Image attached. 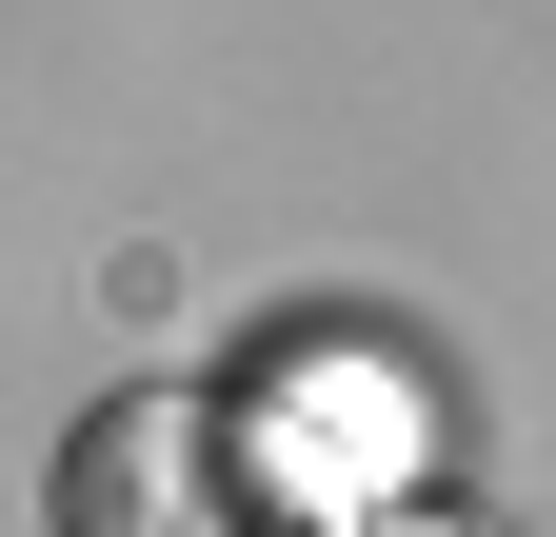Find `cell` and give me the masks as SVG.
Instances as JSON below:
<instances>
[{
	"mask_svg": "<svg viewBox=\"0 0 556 537\" xmlns=\"http://www.w3.org/2000/svg\"><path fill=\"white\" fill-rule=\"evenodd\" d=\"M219 458H239V517L258 537H358L417 498V398L378 359H278L219 398Z\"/></svg>",
	"mask_w": 556,
	"mask_h": 537,
	"instance_id": "cell-1",
	"label": "cell"
},
{
	"mask_svg": "<svg viewBox=\"0 0 556 537\" xmlns=\"http://www.w3.org/2000/svg\"><path fill=\"white\" fill-rule=\"evenodd\" d=\"M60 537H258L239 517V458H219V378H119L40 478Z\"/></svg>",
	"mask_w": 556,
	"mask_h": 537,
	"instance_id": "cell-2",
	"label": "cell"
},
{
	"mask_svg": "<svg viewBox=\"0 0 556 537\" xmlns=\"http://www.w3.org/2000/svg\"><path fill=\"white\" fill-rule=\"evenodd\" d=\"M358 537H477V517H438V498H397V517H358Z\"/></svg>",
	"mask_w": 556,
	"mask_h": 537,
	"instance_id": "cell-3",
	"label": "cell"
}]
</instances>
